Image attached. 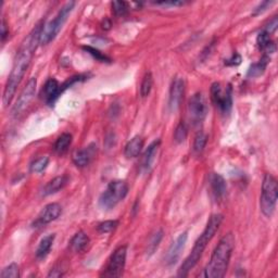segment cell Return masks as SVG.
I'll return each instance as SVG.
<instances>
[{
    "label": "cell",
    "mask_w": 278,
    "mask_h": 278,
    "mask_svg": "<svg viewBox=\"0 0 278 278\" xmlns=\"http://www.w3.org/2000/svg\"><path fill=\"white\" fill-rule=\"evenodd\" d=\"M75 2L70 1L68 3H65L63 7L58 12V14L54 16V19L50 21L49 23H47L46 25L43 27V32L40 35V44L41 45H47L49 44L50 41H52L54 38L57 37V35L61 31L64 23L68 20L69 15L71 14V12L74 9Z\"/></svg>",
    "instance_id": "obj_5"
},
{
    "label": "cell",
    "mask_w": 278,
    "mask_h": 278,
    "mask_svg": "<svg viewBox=\"0 0 278 278\" xmlns=\"http://www.w3.org/2000/svg\"><path fill=\"white\" fill-rule=\"evenodd\" d=\"M188 113L193 124L201 123L207 117V101H205L204 96L201 93H197L190 98L188 104Z\"/></svg>",
    "instance_id": "obj_9"
},
{
    "label": "cell",
    "mask_w": 278,
    "mask_h": 278,
    "mask_svg": "<svg viewBox=\"0 0 278 278\" xmlns=\"http://www.w3.org/2000/svg\"><path fill=\"white\" fill-rule=\"evenodd\" d=\"M97 153V146L90 143L88 147L76 151L73 155V162L77 167H85L94 160Z\"/></svg>",
    "instance_id": "obj_16"
},
{
    "label": "cell",
    "mask_w": 278,
    "mask_h": 278,
    "mask_svg": "<svg viewBox=\"0 0 278 278\" xmlns=\"http://www.w3.org/2000/svg\"><path fill=\"white\" fill-rule=\"evenodd\" d=\"M271 43H272V40L270 37V34L268 32H265L263 29V31L258 35V38H257V44H258L259 48L262 50H265Z\"/></svg>",
    "instance_id": "obj_33"
},
{
    "label": "cell",
    "mask_w": 278,
    "mask_h": 278,
    "mask_svg": "<svg viewBox=\"0 0 278 278\" xmlns=\"http://www.w3.org/2000/svg\"><path fill=\"white\" fill-rule=\"evenodd\" d=\"M129 3L125 1H113L112 12L116 16H125L129 13Z\"/></svg>",
    "instance_id": "obj_28"
},
{
    "label": "cell",
    "mask_w": 278,
    "mask_h": 278,
    "mask_svg": "<svg viewBox=\"0 0 278 278\" xmlns=\"http://www.w3.org/2000/svg\"><path fill=\"white\" fill-rule=\"evenodd\" d=\"M143 138L141 136H135L133 137L131 140L126 143L125 149H124V154L126 158L133 159L136 158L141 152L143 148Z\"/></svg>",
    "instance_id": "obj_17"
},
{
    "label": "cell",
    "mask_w": 278,
    "mask_h": 278,
    "mask_svg": "<svg viewBox=\"0 0 278 278\" xmlns=\"http://www.w3.org/2000/svg\"><path fill=\"white\" fill-rule=\"evenodd\" d=\"M48 163H49V158L48 156H40V158L36 159L31 164V171L33 173L43 172L47 167Z\"/></svg>",
    "instance_id": "obj_32"
},
{
    "label": "cell",
    "mask_w": 278,
    "mask_h": 278,
    "mask_svg": "<svg viewBox=\"0 0 278 278\" xmlns=\"http://www.w3.org/2000/svg\"><path fill=\"white\" fill-rule=\"evenodd\" d=\"M241 63V57L239 56L238 53H234L231 59H228L225 61V64L228 66H235V65H239Z\"/></svg>",
    "instance_id": "obj_36"
},
{
    "label": "cell",
    "mask_w": 278,
    "mask_h": 278,
    "mask_svg": "<svg viewBox=\"0 0 278 278\" xmlns=\"http://www.w3.org/2000/svg\"><path fill=\"white\" fill-rule=\"evenodd\" d=\"M83 49L85 50L87 53H89L93 58H95L96 60H98V61H100V62H110L111 61V59L107 57L104 52L99 51L98 49H96V48H94V47L84 46Z\"/></svg>",
    "instance_id": "obj_30"
},
{
    "label": "cell",
    "mask_w": 278,
    "mask_h": 278,
    "mask_svg": "<svg viewBox=\"0 0 278 278\" xmlns=\"http://www.w3.org/2000/svg\"><path fill=\"white\" fill-rule=\"evenodd\" d=\"M187 239H188V233L184 232L173 241L171 247L168 248L167 253L164 259L165 264L168 265V267H172V265L177 263V261L180 258V255H182V252L186 246Z\"/></svg>",
    "instance_id": "obj_11"
},
{
    "label": "cell",
    "mask_w": 278,
    "mask_h": 278,
    "mask_svg": "<svg viewBox=\"0 0 278 278\" xmlns=\"http://www.w3.org/2000/svg\"><path fill=\"white\" fill-rule=\"evenodd\" d=\"M155 4L160 5H173V7H180V5H184L187 2L185 1H161V2H154Z\"/></svg>",
    "instance_id": "obj_37"
},
{
    "label": "cell",
    "mask_w": 278,
    "mask_h": 278,
    "mask_svg": "<svg viewBox=\"0 0 278 278\" xmlns=\"http://www.w3.org/2000/svg\"><path fill=\"white\" fill-rule=\"evenodd\" d=\"M62 213V208L59 203H49L47 204L45 209L41 211V213L37 217V220L34 223V227H40L49 224V223L56 221Z\"/></svg>",
    "instance_id": "obj_13"
},
{
    "label": "cell",
    "mask_w": 278,
    "mask_h": 278,
    "mask_svg": "<svg viewBox=\"0 0 278 278\" xmlns=\"http://www.w3.org/2000/svg\"><path fill=\"white\" fill-rule=\"evenodd\" d=\"M9 35V32L7 31V25H5V21L2 19V23H1V39L2 41L5 40V37Z\"/></svg>",
    "instance_id": "obj_38"
},
{
    "label": "cell",
    "mask_w": 278,
    "mask_h": 278,
    "mask_svg": "<svg viewBox=\"0 0 278 278\" xmlns=\"http://www.w3.org/2000/svg\"><path fill=\"white\" fill-rule=\"evenodd\" d=\"M273 3H274V1H263V2H261L258 5V7H256V9H255V11H253L252 14L253 15H259V14L263 13V12L267 11Z\"/></svg>",
    "instance_id": "obj_34"
},
{
    "label": "cell",
    "mask_w": 278,
    "mask_h": 278,
    "mask_svg": "<svg viewBox=\"0 0 278 278\" xmlns=\"http://www.w3.org/2000/svg\"><path fill=\"white\" fill-rule=\"evenodd\" d=\"M235 247V237L232 233L225 235L214 249L212 257L207 268L204 269V276L207 278L224 277Z\"/></svg>",
    "instance_id": "obj_3"
},
{
    "label": "cell",
    "mask_w": 278,
    "mask_h": 278,
    "mask_svg": "<svg viewBox=\"0 0 278 278\" xmlns=\"http://www.w3.org/2000/svg\"><path fill=\"white\" fill-rule=\"evenodd\" d=\"M223 220H224V216L222 214H214L210 217L203 233L200 235V237H199L195 243L191 253L187 257L185 262L182 264V267H180L178 271L179 277L188 276L189 272L196 267L197 263L199 262V260L201 259L202 253L205 250V248H207L208 244L213 239L216 232L219 231Z\"/></svg>",
    "instance_id": "obj_2"
},
{
    "label": "cell",
    "mask_w": 278,
    "mask_h": 278,
    "mask_svg": "<svg viewBox=\"0 0 278 278\" xmlns=\"http://www.w3.org/2000/svg\"><path fill=\"white\" fill-rule=\"evenodd\" d=\"M1 278H19L20 277V270L16 263H11L7 268H4L0 274Z\"/></svg>",
    "instance_id": "obj_29"
},
{
    "label": "cell",
    "mask_w": 278,
    "mask_h": 278,
    "mask_svg": "<svg viewBox=\"0 0 278 278\" xmlns=\"http://www.w3.org/2000/svg\"><path fill=\"white\" fill-rule=\"evenodd\" d=\"M211 100L222 113L228 114L233 108V94L231 85H228L226 88H223L221 83H213L211 86Z\"/></svg>",
    "instance_id": "obj_7"
},
{
    "label": "cell",
    "mask_w": 278,
    "mask_h": 278,
    "mask_svg": "<svg viewBox=\"0 0 278 278\" xmlns=\"http://www.w3.org/2000/svg\"><path fill=\"white\" fill-rule=\"evenodd\" d=\"M160 143H161L160 139H156V140H154L153 142H151L149 144V147L146 149V151H144L141 159V167L143 170L148 171L151 167V165H152V163L154 161V156L156 152H158V149L160 147Z\"/></svg>",
    "instance_id": "obj_19"
},
{
    "label": "cell",
    "mask_w": 278,
    "mask_h": 278,
    "mask_svg": "<svg viewBox=\"0 0 278 278\" xmlns=\"http://www.w3.org/2000/svg\"><path fill=\"white\" fill-rule=\"evenodd\" d=\"M89 244V237L84 232L76 233L70 241L71 249L74 252H82Z\"/></svg>",
    "instance_id": "obj_20"
},
{
    "label": "cell",
    "mask_w": 278,
    "mask_h": 278,
    "mask_svg": "<svg viewBox=\"0 0 278 278\" xmlns=\"http://www.w3.org/2000/svg\"><path fill=\"white\" fill-rule=\"evenodd\" d=\"M207 142H208L207 134H204L203 132L198 133V135L195 138V141H193V151H195L196 153L202 152L205 146H207Z\"/></svg>",
    "instance_id": "obj_26"
},
{
    "label": "cell",
    "mask_w": 278,
    "mask_h": 278,
    "mask_svg": "<svg viewBox=\"0 0 278 278\" xmlns=\"http://www.w3.org/2000/svg\"><path fill=\"white\" fill-rule=\"evenodd\" d=\"M36 86H37V81H36V78L32 77L31 80L27 82L26 86L23 88L19 98H17L15 102V105L12 108V114H13V116H19V114H21L25 110L26 107L29 105V102L34 98Z\"/></svg>",
    "instance_id": "obj_10"
},
{
    "label": "cell",
    "mask_w": 278,
    "mask_h": 278,
    "mask_svg": "<svg viewBox=\"0 0 278 278\" xmlns=\"http://www.w3.org/2000/svg\"><path fill=\"white\" fill-rule=\"evenodd\" d=\"M61 95V85H60L56 78H49V80L46 82L40 93L41 98H43L48 105H53Z\"/></svg>",
    "instance_id": "obj_14"
},
{
    "label": "cell",
    "mask_w": 278,
    "mask_h": 278,
    "mask_svg": "<svg viewBox=\"0 0 278 278\" xmlns=\"http://www.w3.org/2000/svg\"><path fill=\"white\" fill-rule=\"evenodd\" d=\"M43 27L44 23L39 22L33 28V31L27 35V37L24 39L19 51L16 53L13 68H12L11 73L8 77L2 96V101L5 107L11 104L17 86L21 84L29 64H31L34 53L36 49H37L38 44H40V35L41 32H43Z\"/></svg>",
    "instance_id": "obj_1"
},
{
    "label": "cell",
    "mask_w": 278,
    "mask_h": 278,
    "mask_svg": "<svg viewBox=\"0 0 278 278\" xmlns=\"http://www.w3.org/2000/svg\"><path fill=\"white\" fill-rule=\"evenodd\" d=\"M126 256H128V246L119 247L109 259L107 267L101 276L110 278L122 276L126 263Z\"/></svg>",
    "instance_id": "obj_8"
},
{
    "label": "cell",
    "mask_w": 278,
    "mask_h": 278,
    "mask_svg": "<svg viewBox=\"0 0 278 278\" xmlns=\"http://www.w3.org/2000/svg\"><path fill=\"white\" fill-rule=\"evenodd\" d=\"M118 226H119V221L110 220V221H105L100 223V224H98V226H97V229H98V232L101 234H108L113 232Z\"/></svg>",
    "instance_id": "obj_31"
},
{
    "label": "cell",
    "mask_w": 278,
    "mask_h": 278,
    "mask_svg": "<svg viewBox=\"0 0 278 278\" xmlns=\"http://www.w3.org/2000/svg\"><path fill=\"white\" fill-rule=\"evenodd\" d=\"M278 199V185L277 180L272 174L267 173L264 175L262 183V192L260 198V208L262 213L271 217L274 214L276 203Z\"/></svg>",
    "instance_id": "obj_4"
},
{
    "label": "cell",
    "mask_w": 278,
    "mask_h": 278,
    "mask_svg": "<svg viewBox=\"0 0 278 278\" xmlns=\"http://www.w3.org/2000/svg\"><path fill=\"white\" fill-rule=\"evenodd\" d=\"M68 180H69V178H68V176H65V175L54 177L46 184V186L43 189V192L41 193H43V196H45V197L53 195V193H56L61 189H63L65 185L68 184Z\"/></svg>",
    "instance_id": "obj_18"
},
{
    "label": "cell",
    "mask_w": 278,
    "mask_h": 278,
    "mask_svg": "<svg viewBox=\"0 0 278 278\" xmlns=\"http://www.w3.org/2000/svg\"><path fill=\"white\" fill-rule=\"evenodd\" d=\"M129 185L124 180H113L108 185L107 189L101 193L99 198V205L106 211L112 210L117 207L128 196Z\"/></svg>",
    "instance_id": "obj_6"
},
{
    "label": "cell",
    "mask_w": 278,
    "mask_h": 278,
    "mask_svg": "<svg viewBox=\"0 0 278 278\" xmlns=\"http://www.w3.org/2000/svg\"><path fill=\"white\" fill-rule=\"evenodd\" d=\"M210 189L215 200H222L225 197L227 191V185L224 177L220 174L211 173L209 176Z\"/></svg>",
    "instance_id": "obj_15"
},
{
    "label": "cell",
    "mask_w": 278,
    "mask_h": 278,
    "mask_svg": "<svg viewBox=\"0 0 278 278\" xmlns=\"http://www.w3.org/2000/svg\"><path fill=\"white\" fill-rule=\"evenodd\" d=\"M152 86H153V76L151 74V72H148V73L143 76V80L140 85V96L142 98H146V97L150 95Z\"/></svg>",
    "instance_id": "obj_24"
},
{
    "label": "cell",
    "mask_w": 278,
    "mask_h": 278,
    "mask_svg": "<svg viewBox=\"0 0 278 278\" xmlns=\"http://www.w3.org/2000/svg\"><path fill=\"white\" fill-rule=\"evenodd\" d=\"M187 135H188V129H187L186 124L183 122H179V124L176 126L174 132V140L177 143H182L186 140Z\"/></svg>",
    "instance_id": "obj_25"
},
{
    "label": "cell",
    "mask_w": 278,
    "mask_h": 278,
    "mask_svg": "<svg viewBox=\"0 0 278 278\" xmlns=\"http://www.w3.org/2000/svg\"><path fill=\"white\" fill-rule=\"evenodd\" d=\"M72 143V135L69 133H64L61 136H59L58 139L53 144V150L59 154H63L68 151Z\"/></svg>",
    "instance_id": "obj_23"
},
{
    "label": "cell",
    "mask_w": 278,
    "mask_h": 278,
    "mask_svg": "<svg viewBox=\"0 0 278 278\" xmlns=\"http://www.w3.org/2000/svg\"><path fill=\"white\" fill-rule=\"evenodd\" d=\"M277 26H278V19H277V16H274L273 19L270 21V23L268 24V25H265L264 31L268 32L271 35V34H273L276 31Z\"/></svg>",
    "instance_id": "obj_35"
},
{
    "label": "cell",
    "mask_w": 278,
    "mask_h": 278,
    "mask_svg": "<svg viewBox=\"0 0 278 278\" xmlns=\"http://www.w3.org/2000/svg\"><path fill=\"white\" fill-rule=\"evenodd\" d=\"M54 241V235H48L46 237H44L43 239L40 240V243L37 247V250H36V258L41 260L44 259L48 253H49L52 244Z\"/></svg>",
    "instance_id": "obj_22"
},
{
    "label": "cell",
    "mask_w": 278,
    "mask_h": 278,
    "mask_svg": "<svg viewBox=\"0 0 278 278\" xmlns=\"http://www.w3.org/2000/svg\"><path fill=\"white\" fill-rule=\"evenodd\" d=\"M270 63V57L268 54H264V56L261 58L259 62L253 63L249 71H248V77H258L260 75H262L265 70L268 68V64Z\"/></svg>",
    "instance_id": "obj_21"
},
{
    "label": "cell",
    "mask_w": 278,
    "mask_h": 278,
    "mask_svg": "<svg viewBox=\"0 0 278 278\" xmlns=\"http://www.w3.org/2000/svg\"><path fill=\"white\" fill-rule=\"evenodd\" d=\"M163 238V232L162 231H158L156 233H154L152 235V237L150 238V241H149V244H148V250H147V253L149 256L151 255H153V253L155 252V250L158 249V247L161 243V240Z\"/></svg>",
    "instance_id": "obj_27"
},
{
    "label": "cell",
    "mask_w": 278,
    "mask_h": 278,
    "mask_svg": "<svg viewBox=\"0 0 278 278\" xmlns=\"http://www.w3.org/2000/svg\"><path fill=\"white\" fill-rule=\"evenodd\" d=\"M185 94V81L182 77H175L170 88V98H168V107L171 111H176L182 104Z\"/></svg>",
    "instance_id": "obj_12"
}]
</instances>
